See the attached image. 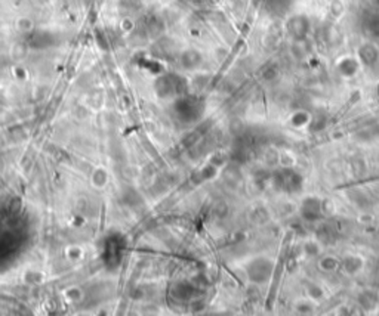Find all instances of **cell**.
I'll use <instances>...</instances> for the list:
<instances>
[{
	"mask_svg": "<svg viewBox=\"0 0 379 316\" xmlns=\"http://www.w3.org/2000/svg\"><path fill=\"white\" fill-rule=\"evenodd\" d=\"M247 277L255 284H265L272 274V262L267 257H255L246 267Z\"/></svg>",
	"mask_w": 379,
	"mask_h": 316,
	"instance_id": "1",
	"label": "cell"
},
{
	"mask_svg": "<svg viewBox=\"0 0 379 316\" xmlns=\"http://www.w3.org/2000/svg\"><path fill=\"white\" fill-rule=\"evenodd\" d=\"M89 182L96 191H104L111 182V173L106 166H95L89 173Z\"/></svg>",
	"mask_w": 379,
	"mask_h": 316,
	"instance_id": "2",
	"label": "cell"
},
{
	"mask_svg": "<svg viewBox=\"0 0 379 316\" xmlns=\"http://www.w3.org/2000/svg\"><path fill=\"white\" fill-rule=\"evenodd\" d=\"M61 299L67 304H79L85 300L86 292L80 285H67L61 290Z\"/></svg>",
	"mask_w": 379,
	"mask_h": 316,
	"instance_id": "3",
	"label": "cell"
},
{
	"mask_svg": "<svg viewBox=\"0 0 379 316\" xmlns=\"http://www.w3.org/2000/svg\"><path fill=\"white\" fill-rule=\"evenodd\" d=\"M308 27H310V24H308L307 18H304V16H295L287 24L290 34L295 39H304L308 33Z\"/></svg>",
	"mask_w": 379,
	"mask_h": 316,
	"instance_id": "4",
	"label": "cell"
},
{
	"mask_svg": "<svg viewBox=\"0 0 379 316\" xmlns=\"http://www.w3.org/2000/svg\"><path fill=\"white\" fill-rule=\"evenodd\" d=\"M359 56H360V59L363 61V64L366 65H373L376 61H378V49L373 46V44H370V43H367L365 46H362L360 48V51H359Z\"/></svg>",
	"mask_w": 379,
	"mask_h": 316,
	"instance_id": "5",
	"label": "cell"
},
{
	"mask_svg": "<svg viewBox=\"0 0 379 316\" xmlns=\"http://www.w3.org/2000/svg\"><path fill=\"white\" fill-rule=\"evenodd\" d=\"M85 254H86V250L81 247L80 244H70L64 250V256L70 263L81 262L85 259Z\"/></svg>",
	"mask_w": 379,
	"mask_h": 316,
	"instance_id": "6",
	"label": "cell"
},
{
	"mask_svg": "<svg viewBox=\"0 0 379 316\" xmlns=\"http://www.w3.org/2000/svg\"><path fill=\"white\" fill-rule=\"evenodd\" d=\"M339 71L342 73V76H347V77H350L352 74H355V73H357V61H354L351 58L344 59V61L339 64Z\"/></svg>",
	"mask_w": 379,
	"mask_h": 316,
	"instance_id": "7",
	"label": "cell"
},
{
	"mask_svg": "<svg viewBox=\"0 0 379 316\" xmlns=\"http://www.w3.org/2000/svg\"><path fill=\"white\" fill-rule=\"evenodd\" d=\"M366 30L370 36L379 37V13L366 19Z\"/></svg>",
	"mask_w": 379,
	"mask_h": 316,
	"instance_id": "8",
	"label": "cell"
},
{
	"mask_svg": "<svg viewBox=\"0 0 379 316\" xmlns=\"http://www.w3.org/2000/svg\"><path fill=\"white\" fill-rule=\"evenodd\" d=\"M16 27L24 33H30L33 30V21L30 18H19V21L16 22Z\"/></svg>",
	"mask_w": 379,
	"mask_h": 316,
	"instance_id": "9",
	"label": "cell"
}]
</instances>
